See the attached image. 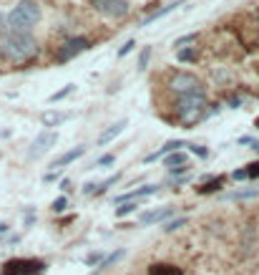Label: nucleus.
Instances as JSON below:
<instances>
[{
  "label": "nucleus",
  "mask_w": 259,
  "mask_h": 275,
  "mask_svg": "<svg viewBox=\"0 0 259 275\" xmlns=\"http://www.w3.org/2000/svg\"><path fill=\"white\" fill-rule=\"evenodd\" d=\"M60 189H63V192H68V189H71V179H60V184H58Z\"/></svg>",
  "instance_id": "38"
},
{
  "label": "nucleus",
  "mask_w": 259,
  "mask_h": 275,
  "mask_svg": "<svg viewBox=\"0 0 259 275\" xmlns=\"http://www.w3.org/2000/svg\"><path fill=\"white\" fill-rule=\"evenodd\" d=\"M189 43H197V33H189V35L176 38V40H174V48H176V51H181V48H186Z\"/></svg>",
  "instance_id": "26"
},
{
  "label": "nucleus",
  "mask_w": 259,
  "mask_h": 275,
  "mask_svg": "<svg viewBox=\"0 0 259 275\" xmlns=\"http://www.w3.org/2000/svg\"><path fill=\"white\" fill-rule=\"evenodd\" d=\"M249 197H259V187H252V189H239V192H231V195H227V200H249Z\"/></svg>",
  "instance_id": "24"
},
{
  "label": "nucleus",
  "mask_w": 259,
  "mask_h": 275,
  "mask_svg": "<svg viewBox=\"0 0 259 275\" xmlns=\"http://www.w3.org/2000/svg\"><path fill=\"white\" fill-rule=\"evenodd\" d=\"M126 126H128V119H118L116 124H111V126H109V129H103V132H101V137L96 139V144H98V146H103V144L114 141V139H116V137H118V134L126 129Z\"/></svg>",
  "instance_id": "11"
},
{
  "label": "nucleus",
  "mask_w": 259,
  "mask_h": 275,
  "mask_svg": "<svg viewBox=\"0 0 259 275\" xmlns=\"http://www.w3.org/2000/svg\"><path fill=\"white\" fill-rule=\"evenodd\" d=\"M252 149H254V152H257V154H259V141H257V139H254V141H252Z\"/></svg>",
  "instance_id": "41"
},
{
  "label": "nucleus",
  "mask_w": 259,
  "mask_h": 275,
  "mask_svg": "<svg viewBox=\"0 0 259 275\" xmlns=\"http://www.w3.org/2000/svg\"><path fill=\"white\" fill-rule=\"evenodd\" d=\"M123 255H126V250H116V252H111L109 258H103V263H101V265L96 268V275H98V273H103V270H109L111 265H116V263H118V260H121Z\"/></svg>",
  "instance_id": "20"
},
{
  "label": "nucleus",
  "mask_w": 259,
  "mask_h": 275,
  "mask_svg": "<svg viewBox=\"0 0 259 275\" xmlns=\"http://www.w3.org/2000/svg\"><path fill=\"white\" fill-rule=\"evenodd\" d=\"M38 40L30 35H20V33H10L0 38V61L13 63V66H28L30 61L38 58Z\"/></svg>",
  "instance_id": "2"
},
{
  "label": "nucleus",
  "mask_w": 259,
  "mask_h": 275,
  "mask_svg": "<svg viewBox=\"0 0 259 275\" xmlns=\"http://www.w3.org/2000/svg\"><path fill=\"white\" fill-rule=\"evenodd\" d=\"M229 106H231V109H239V106H242V99H239V96H231V99H229Z\"/></svg>",
  "instance_id": "36"
},
{
  "label": "nucleus",
  "mask_w": 259,
  "mask_h": 275,
  "mask_svg": "<svg viewBox=\"0 0 259 275\" xmlns=\"http://www.w3.org/2000/svg\"><path fill=\"white\" fill-rule=\"evenodd\" d=\"M86 154V146H73V149H68L66 154H60L53 164H51V172L53 169H63V167H68L71 162H76V159H81Z\"/></svg>",
  "instance_id": "13"
},
{
  "label": "nucleus",
  "mask_w": 259,
  "mask_h": 275,
  "mask_svg": "<svg viewBox=\"0 0 259 275\" xmlns=\"http://www.w3.org/2000/svg\"><path fill=\"white\" fill-rule=\"evenodd\" d=\"M148 275H184L181 268L171 265V263H151L148 265Z\"/></svg>",
  "instance_id": "16"
},
{
  "label": "nucleus",
  "mask_w": 259,
  "mask_h": 275,
  "mask_svg": "<svg viewBox=\"0 0 259 275\" xmlns=\"http://www.w3.org/2000/svg\"><path fill=\"white\" fill-rule=\"evenodd\" d=\"M181 146H186V141H181V139H171V141H166V144L161 146V149H156L154 154H148L144 162H146V164H151V162H156V159H164V157H166V154H171V152H179Z\"/></svg>",
  "instance_id": "12"
},
{
  "label": "nucleus",
  "mask_w": 259,
  "mask_h": 275,
  "mask_svg": "<svg viewBox=\"0 0 259 275\" xmlns=\"http://www.w3.org/2000/svg\"><path fill=\"white\" fill-rule=\"evenodd\" d=\"M169 89L176 94V99H179V96H189V94H201V91H206V89L201 86V81L194 76V73H186V71L171 73V76H169Z\"/></svg>",
  "instance_id": "4"
},
{
  "label": "nucleus",
  "mask_w": 259,
  "mask_h": 275,
  "mask_svg": "<svg viewBox=\"0 0 259 275\" xmlns=\"http://www.w3.org/2000/svg\"><path fill=\"white\" fill-rule=\"evenodd\" d=\"M101 263H103V252H101V250L91 252V255H88V258H86V265H88V268H93V265L98 268Z\"/></svg>",
  "instance_id": "29"
},
{
  "label": "nucleus",
  "mask_w": 259,
  "mask_h": 275,
  "mask_svg": "<svg viewBox=\"0 0 259 275\" xmlns=\"http://www.w3.org/2000/svg\"><path fill=\"white\" fill-rule=\"evenodd\" d=\"M88 48H91V40H88V38L73 35V38H68V40H63V43L56 48V63H68V61H73L76 56L86 53Z\"/></svg>",
  "instance_id": "6"
},
{
  "label": "nucleus",
  "mask_w": 259,
  "mask_h": 275,
  "mask_svg": "<svg viewBox=\"0 0 259 275\" xmlns=\"http://www.w3.org/2000/svg\"><path fill=\"white\" fill-rule=\"evenodd\" d=\"M224 182H227V177H209V179H204V184H199V187H194L197 189V195H214V192H219V189L224 187Z\"/></svg>",
  "instance_id": "15"
},
{
  "label": "nucleus",
  "mask_w": 259,
  "mask_h": 275,
  "mask_svg": "<svg viewBox=\"0 0 259 275\" xmlns=\"http://www.w3.org/2000/svg\"><path fill=\"white\" fill-rule=\"evenodd\" d=\"M76 91V83H66V86H63V89H58L56 94H51V103H58V101H63V99H66V96H71Z\"/></svg>",
  "instance_id": "21"
},
{
  "label": "nucleus",
  "mask_w": 259,
  "mask_h": 275,
  "mask_svg": "<svg viewBox=\"0 0 259 275\" xmlns=\"http://www.w3.org/2000/svg\"><path fill=\"white\" fill-rule=\"evenodd\" d=\"M231 179H234V182H244V179H249V177H247V169H244V167H242V169H234V172H231Z\"/></svg>",
  "instance_id": "34"
},
{
  "label": "nucleus",
  "mask_w": 259,
  "mask_h": 275,
  "mask_svg": "<svg viewBox=\"0 0 259 275\" xmlns=\"http://www.w3.org/2000/svg\"><path fill=\"white\" fill-rule=\"evenodd\" d=\"M38 20H40V5L35 0H18L8 13H0V38L10 33L30 35Z\"/></svg>",
  "instance_id": "1"
},
{
  "label": "nucleus",
  "mask_w": 259,
  "mask_h": 275,
  "mask_svg": "<svg viewBox=\"0 0 259 275\" xmlns=\"http://www.w3.org/2000/svg\"><path fill=\"white\" fill-rule=\"evenodd\" d=\"M118 179H121V174H118V172H116V174H111L109 179H103L101 184H96V189H93V195H96V197L106 195V192H109V189H111L114 184H118Z\"/></svg>",
  "instance_id": "19"
},
{
  "label": "nucleus",
  "mask_w": 259,
  "mask_h": 275,
  "mask_svg": "<svg viewBox=\"0 0 259 275\" xmlns=\"http://www.w3.org/2000/svg\"><path fill=\"white\" fill-rule=\"evenodd\" d=\"M56 144H58V134H56V132H40V134L33 139V144H30V149H28V154H26V157L33 162V159L43 157L46 152H51Z\"/></svg>",
  "instance_id": "8"
},
{
  "label": "nucleus",
  "mask_w": 259,
  "mask_h": 275,
  "mask_svg": "<svg viewBox=\"0 0 259 275\" xmlns=\"http://www.w3.org/2000/svg\"><path fill=\"white\" fill-rule=\"evenodd\" d=\"M164 164L169 167V172H171V169H179V167H186L189 162H186V154L179 149V152H171V154H166L164 157Z\"/></svg>",
  "instance_id": "18"
},
{
  "label": "nucleus",
  "mask_w": 259,
  "mask_h": 275,
  "mask_svg": "<svg viewBox=\"0 0 259 275\" xmlns=\"http://www.w3.org/2000/svg\"><path fill=\"white\" fill-rule=\"evenodd\" d=\"M156 192H159V184H144V187H136V189H131V192H126V195H118L116 197V205L139 202L141 197H151V195H156Z\"/></svg>",
  "instance_id": "9"
},
{
  "label": "nucleus",
  "mask_w": 259,
  "mask_h": 275,
  "mask_svg": "<svg viewBox=\"0 0 259 275\" xmlns=\"http://www.w3.org/2000/svg\"><path fill=\"white\" fill-rule=\"evenodd\" d=\"M257 28H259V15H257Z\"/></svg>",
  "instance_id": "43"
},
{
  "label": "nucleus",
  "mask_w": 259,
  "mask_h": 275,
  "mask_svg": "<svg viewBox=\"0 0 259 275\" xmlns=\"http://www.w3.org/2000/svg\"><path fill=\"white\" fill-rule=\"evenodd\" d=\"M252 141H254L252 137H242V139H239V144H252Z\"/></svg>",
  "instance_id": "40"
},
{
  "label": "nucleus",
  "mask_w": 259,
  "mask_h": 275,
  "mask_svg": "<svg viewBox=\"0 0 259 275\" xmlns=\"http://www.w3.org/2000/svg\"><path fill=\"white\" fill-rule=\"evenodd\" d=\"M114 162H116V154H103V157L96 159L93 167H109V164H114Z\"/></svg>",
  "instance_id": "33"
},
{
  "label": "nucleus",
  "mask_w": 259,
  "mask_h": 275,
  "mask_svg": "<svg viewBox=\"0 0 259 275\" xmlns=\"http://www.w3.org/2000/svg\"><path fill=\"white\" fill-rule=\"evenodd\" d=\"M68 119H71L68 111H46V114L40 116L43 126H60L63 121H68Z\"/></svg>",
  "instance_id": "17"
},
{
  "label": "nucleus",
  "mask_w": 259,
  "mask_h": 275,
  "mask_svg": "<svg viewBox=\"0 0 259 275\" xmlns=\"http://www.w3.org/2000/svg\"><path fill=\"white\" fill-rule=\"evenodd\" d=\"M48 265L35 258H13L3 265V275H43Z\"/></svg>",
  "instance_id": "5"
},
{
  "label": "nucleus",
  "mask_w": 259,
  "mask_h": 275,
  "mask_svg": "<svg viewBox=\"0 0 259 275\" xmlns=\"http://www.w3.org/2000/svg\"><path fill=\"white\" fill-rule=\"evenodd\" d=\"M186 222H189V217H176V220H169V222H164V232H176V230H181Z\"/></svg>",
  "instance_id": "25"
},
{
  "label": "nucleus",
  "mask_w": 259,
  "mask_h": 275,
  "mask_svg": "<svg viewBox=\"0 0 259 275\" xmlns=\"http://www.w3.org/2000/svg\"><path fill=\"white\" fill-rule=\"evenodd\" d=\"M254 126H257V129H259V116H257V119H254Z\"/></svg>",
  "instance_id": "42"
},
{
  "label": "nucleus",
  "mask_w": 259,
  "mask_h": 275,
  "mask_svg": "<svg viewBox=\"0 0 259 275\" xmlns=\"http://www.w3.org/2000/svg\"><path fill=\"white\" fill-rule=\"evenodd\" d=\"M91 8L106 18H114V20H123L131 13V3L128 0H91Z\"/></svg>",
  "instance_id": "7"
},
{
  "label": "nucleus",
  "mask_w": 259,
  "mask_h": 275,
  "mask_svg": "<svg viewBox=\"0 0 259 275\" xmlns=\"http://www.w3.org/2000/svg\"><path fill=\"white\" fill-rule=\"evenodd\" d=\"M186 146H189V152H194V154L201 157V159H204V157H209V149H204L201 144H186Z\"/></svg>",
  "instance_id": "32"
},
{
  "label": "nucleus",
  "mask_w": 259,
  "mask_h": 275,
  "mask_svg": "<svg viewBox=\"0 0 259 275\" xmlns=\"http://www.w3.org/2000/svg\"><path fill=\"white\" fill-rule=\"evenodd\" d=\"M179 5H184V0H174V3H169V5H164V8L154 10L148 18H144V20H141V28H146V26H151V23H156V20H161V18H164V15H169L171 10H176Z\"/></svg>",
  "instance_id": "14"
},
{
  "label": "nucleus",
  "mask_w": 259,
  "mask_h": 275,
  "mask_svg": "<svg viewBox=\"0 0 259 275\" xmlns=\"http://www.w3.org/2000/svg\"><path fill=\"white\" fill-rule=\"evenodd\" d=\"M134 48H136V40L131 38V40H126V43L118 48V53H116V56H118V58H123V56H128V53H131Z\"/></svg>",
  "instance_id": "30"
},
{
  "label": "nucleus",
  "mask_w": 259,
  "mask_h": 275,
  "mask_svg": "<svg viewBox=\"0 0 259 275\" xmlns=\"http://www.w3.org/2000/svg\"><path fill=\"white\" fill-rule=\"evenodd\" d=\"M33 220H35L33 209H28V212H26V227H30V225H33Z\"/></svg>",
  "instance_id": "37"
},
{
  "label": "nucleus",
  "mask_w": 259,
  "mask_h": 275,
  "mask_svg": "<svg viewBox=\"0 0 259 275\" xmlns=\"http://www.w3.org/2000/svg\"><path fill=\"white\" fill-rule=\"evenodd\" d=\"M51 209H53V212H56V215H60V212H66V209H68V197H66V195H60L58 200H53Z\"/></svg>",
  "instance_id": "27"
},
{
  "label": "nucleus",
  "mask_w": 259,
  "mask_h": 275,
  "mask_svg": "<svg viewBox=\"0 0 259 275\" xmlns=\"http://www.w3.org/2000/svg\"><path fill=\"white\" fill-rule=\"evenodd\" d=\"M244 169H247V177H249V179H259V159L252 162V164H247Z\"/></svg>",
  "instance_id": "31"
},
{
  "label": "nucleus",
  "mask_w": 259,
  "mask_h": 275,
  "mask_svg": "<svg viewBox=\"0 0 259 275\" xmlns=\"http://www.w3.org/2000/svg\"><path fill=\"white\" fill-rule=\"evenodd\" d=\"M176 58H179V61H184V63L197 61V48H181V51H176Z\"/></svg>",
  "instance_id": "28"
},
{
  "label": "nucleus",
  "mask_w": 259,
  "mask_h": 275,
  "mask_svg": "<svg viewBox=\"0 0 259 275\" xmlns=\"http://www.w3.org/2000/svg\"><path fill=\"white\" fill-rule=\"evenodd\" d=\"M43 179H46V182H56V179H60V169H53V172H48Z\"/></svg>",
  "instance_id": "35"
},
{
  "label": "nucleus",
  "mask_w": 259,
  "mask_h": 275,
  "mask_svg": "<svg viewBox=\"0 0 259 275\" xmlns=\"http://www.w3.org/2000/svg\"><path fill=\"white\" fill-rule=\"evenodd\" d=\"M139 209V202H123V205H118L116 207V217L121 220V217H128V215H134Z\"/></svg>",
  "instance_id": "23"
},
{
  "label": "nucleus",
  "mask_w": 259,
  "mask_h": 275,
  "mask_svg": "<svg viewBox=\"0 0 259 275\" xmlns=\"http://www.w3.org/2000/svg\"><path fill=\"white\" fill-rule=\"evenodd\" d=\"M8 230H10L8 222H0V235H8Z\"/></svg>",
  "instance_id": "39"
},
{
  "label": "nucleus",
  "mask_w": 259,
  "mask_h": 275,
  "mask_svg": "<svg viewBox=\"0 0 259 275\" xmlns=\"http://www.w3.org/2000/svg\"><path fill=\"white\" fill-rule=\"evenodd\" d=\"M176 209L174 207H161V209H151V212L141 215V225H159V222H169L174 217Z\"/></svg>",
  "instance_id": "10"
},
{
  "label": "nucleus",
  "mask_w": 259,
  "mask_h": 275,
  "mask_svg": "<svg viewBox=\"0 0 259 275\" xmlns=\"http://www.w3.org/2000/svg\"><path fill=\"white\" fill-rule=\"evenodd\" d=\"M151 53H154V48H151V46H144V48H141V53H139V61H136V69H139V71H146V69H148Z\"/></svg>",
  "instance_id": "22"
},
{
  "label": "nucleus",
  "mask_w": 259,
  "mask_h": 275,
  "mask_svg": "<svg viewBox=\"0 0 259 275\" xmlns=\"http://www.w3.org/2000/svg\"><path fill=\"white\" fill-rule=\"evenodd\" d=\"M176 121L186 129H191L194 124H199L201 119H206L209 114H214L217 109H209V99H206V91L201 94H189V96H179L176 99Z\"/></svg>",
  "instance_id": "3"
}]
</instances>
